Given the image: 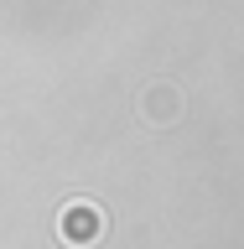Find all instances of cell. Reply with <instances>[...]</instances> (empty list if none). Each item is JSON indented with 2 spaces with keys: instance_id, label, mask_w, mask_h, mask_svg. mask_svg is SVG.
<instances>
[{
  "instance_id": "obj_1",
  "label": "cell",
  "mask_w": 244,
  "mask_h": 249,
  "mask_svg": "<svg viewBox=\"0 0 244 249\" xmlns=\"http://www.w3.org/2000/svg\"><path fill=\"white\" fill-rule=\"evenodd\" d=\"M57 233H62L73 249H83V244H94V239L104 233V213H99L94 202H68L62 218H57Z\"/></svg>"
},
{
  "instance_id": "obj_2",
  "label": "cell",
  "mask_w": 244,
  "mask_h": 249,
  "mask_svg": "<svg viewBox=\"0 0 244 249\" xmlns=\"http://www.w3.org/2000/svg\"><path fill=\"white\" fill-rule=\"evenodd\" d=\"M140 114L151 124H171L182 114V93L171 89V83H156V89H146V99H140Z\"/></svg>"
}]
</instances>
